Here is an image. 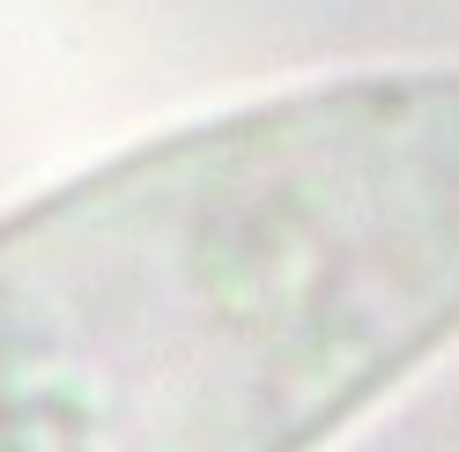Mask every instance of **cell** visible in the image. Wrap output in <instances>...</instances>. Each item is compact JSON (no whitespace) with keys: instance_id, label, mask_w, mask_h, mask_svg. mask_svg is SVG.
<instances>
[{"instance_id":"cell-1","label":"cell","mask_w":459,"mask_h":452,"mask_svg":"<svg viewBox=\"0 0 459 452\" xmlns=\"http://www.w3.org/2000/svg\"><path fill=\"white\" fill-rule=\"evenodd\" d=\"M459 349V67L126 141L0 215V452H326Z\"/></svg>"}]
</instances>
